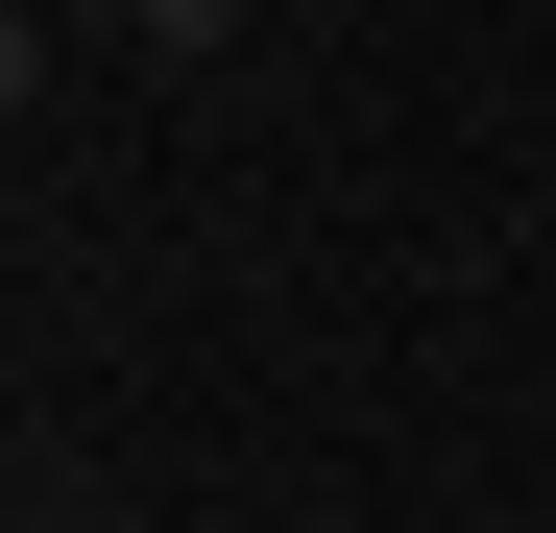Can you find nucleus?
I'll list each match as a JSON object with an SVG mask.
<instances>
[{
	"mask_svg": "<svg viewBox=\"0 0 556 533\" xmlns=\"http://www.w3.org/2000/svg\"><path fill=\"white\" fill-rule=\"evenodd\" d=\"M169 25H218V0H169Z\"/></svg>",
	"mask_w": 556,
	"mask_h": 533,
	"instance_id": "f03ea898",
	"label": "nucleus"
},
{
	"mask_svg": "<svg viewBox=\"0 0 556 533\" xmlns=\"http://www.w3.org/2000/svg\"><path fill=\"white\" fill-rule=\"evenodd\" d=\"M25 73H49V49H25V0H0V122H25Z\"/></svg>",
	"mask_w": 556,
	"mask_h": 533,
	"instance_id": "f257e3e1",
	"label": "nucleus"
},
{
	"mask_svg": "<svg viewBox=\"0 0 556 533\" xmlns=\"http://www.w3.org/2000/svg\"><path fill=\"white\" fill-rule=\"evenodd\" d=\"M146 25H169V0H146Z\"/></svg>",
	"mask_w": 556,
	"mask_h": 533,
	"instance_id": "7ed1b4c3",
	"label": "nucleus"
}]
</instances>
